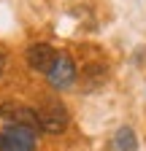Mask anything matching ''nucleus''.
I'll return each mask as SVG.
<instances>
[{"instance_id": "nucleus-8", "label": "nucleus", "mask_w": 146, "mask_h": 151, "mask_svg": "<svg viewBox=\"0 0 146 151\" xmlns=\"http://www.w3.org/2000/svg\"><path fill=\"white\" fill-rule=\"evenodd\" d=\"M3 70H6V51L0 49V76H3Z\"/></svg>"}, {"instance_id": "nucleus-5", "label": "nucleus", "mask_w": 146, "mask_h": 151, "mask_svg": "<svg viewBox=\"0 0 146 151\" xmlns=\"http://www.w3.org/2000/svg\"><path fill=\"white\" fill-rule=\"evenodd\" d=\"M57 54L60 51H54L49 43H33L30 49H27V65L33 68V70H38V73H49L51 70V65L57 62Z\"/></svg>"}, {"instance_id": "nucleus-2", "label": "nucleus", "mask_w": 146, "mask_h": 151, "mask_svg": "<svg viewBox=\"0 0 146 151\" xmlns=\"http://www.w3.org/2000/svg\"><path fill=\"white\" fill-rule=\"evenodd\" d=\"M35 138H38V132L8 124L0 132V151H35V143H38Z\"/></svg>"}, {"instance_id": "nucleus-6", "label": "nucleus", "mask_w": 146, "mask_h": 151, "mask_svg": "<svg viewBox=\"0 0 146 151\" xmlns=\"http://www.w3.org/2000/svg\"><path fill=\"white\" fill-rule=\"evenodd\" d=\"M106 81H108V68L103 62H89L81 73V89L84 92H92V89L103 86Z\"/></svg>"}, {"instance_id": "nucleus-1", "label": "nucleus", "mask_w": 146, "mask_h": 151, "mask_svg": "<svg viewBox=\"0 0 146 151\" xmlns=\"http://www.w3.org/2000/svg\"><path fill=\"white\" fill-rule=\"evenodd\" d=\"M35 113H38V129L49 132V135H60V132L68 129L70 113L60 100H46Z\"/></svg>"}, {"instance_id": "nucleus-4", "label": "nucleus", "mask_w": 146, "mask_h": 151, "mask_svg": "<svg viewBox=\"0 0 146 151\" xmlns=\"http://www.w3.org/2000/svg\"><path fill=\"white\" fill-rule=\"evenodd\" d=\"M79 78V73H76V65H73V60L68 54H57V62L51 65V70L46 73V81L54 86V89H68L73 86Z\"/></svg>"}, {"instance_id": "nucleus-3", "label": "nucleus", "mask_w": 146, "mask_h": 151, "mask_svg": "<svg viewBox=\"0 0 146 151\" xmlns=\"http://www.w3.org/2000/svg\"><path fill=\"white\" fill-rule=\"evenodd\" d=\"M0 119H6L14 127H27L33 132H38V113H35L30 105L22 103H3L0 105Z\"/></svg>"}, {"instance_id": "nucleus-7", "label": "nucleus", "mask_w": 146, "mask_h": 151, "mask_svg": "<svg viewBox=\"0 0 146 151\" xmlns=\"http://www.w3.org/2000/svg\"><path fill=\"white\" fill-rule=\"evenodd\" d=\"M114 146L116 151H138V140H135V132L130 127H122L114 138Z\"/></svg>"}]
</instances>
